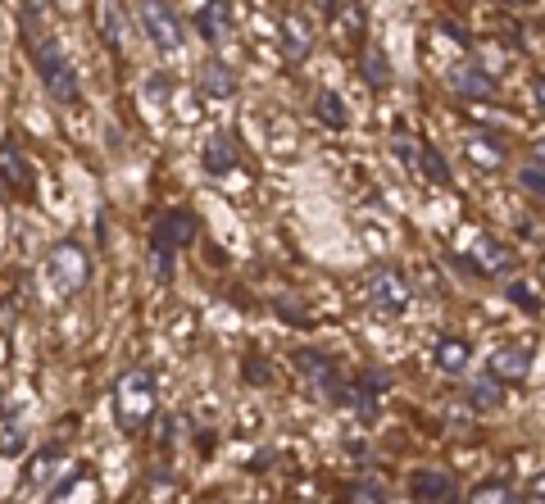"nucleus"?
<instances>
[{"instance_id":"f257e3e1","label":"nucleus","mask_w":545,"mask_h":504,"mask_svg":"<svg viewBox=\"0 0 545 504\" xmlns=\"http://www.w3.org/2000/svg\"><path fill=\"white\" fill-rule=\"evenodd\" d=\"M23 41H28L32 64H37V73H41V87L60 100V105H78V96H82L78 73H73V64L64 60L60 41L50 37V32H32V37H23Z\"/></svg>"},{"instance_id":"f03ea898","label":"nucleus","mask_w":545,"mask_h":504,"mask_svg":"<svg viewBox=\"0 0 545 504\" xmlns=\"http://www.w3.org/2000/svg\"><path fill=\"white\" fill-rule=\"evenodd\" d=\"M91 277V255L78 246V241H60V246L46 255V264H41V282H46L50 296L60 300H73L82 287H87Z\"/></svg>"},{"instance_id":"7ed1b4c3","label":"nucleus","mask_w":545,"mask_h":504,"mask_svg":"<svg viewBox=\"0 0 545 504\" xmlns=\"http://www.w3.org/2000/svg\"><path fill=\"white\" fill-rule=\"evenodd\" d=\"M155 373L150 368H128V373L114 382V418H119V427H128V432H137V427L150 423V414H155Z\"/></svg>"},{"instance_id":"20e7f679","label":"nucleus","mask_w":545,"mask_h":504,"mask_svg":"<svg viewBox=\"0 0 545 504\" xmlns=\"http://www.w3.org/2000/svg\"><path fill=\"white\" fill-rule=\"evenodd\" d=\"M196 214L191 209H164L150 228V255H155V277H173V255L196 241Z\"/></svg>"},{"instance_id":"39448f33","label":"nucleus","mask_w":545,"mask_h":504,"mask_svg":"<svg viewBox=\"0 0 545 504\" xmlns=\"http://www.w3.org/2000/svg\"><path fill=\"white\" fill-rule=\"evenodd\" d=\"M137 19H141V28H146V37L155 41L159 50H182V23H178V14H173V5L169 0H137Z\"/></svg>"},{"instance_id":"423d86ee","label":"nucleus","mask_w":545,"mask_h":504,"mask_svg":"<svg viewBox=\"0 0 545 504\" xmlns=\"http://www.w3.org/2000/svg\"><path fill=\"white\" fill-rule=\"evenodd\" d=\"M409 300H414V291H409V277L400 273V268H382V273H373V282H368V305L377 309V314H405Z\"/></svg>"},{"instance_id":"0eeeda50","label":"nucleus","mask_w":545,"mask_h":504,"mask_svg":"<svg viewBox=\"0 0 545 504\" xmlns=\"http://www.w3.org/2000/svg\"><path fill=\"white\" fill-rule=\"evenodd\" d=\"M491 377H500V382H523L527 373H532V341H505V346L491 350Z\"/></svg>"},{"instance_id":"6e6552de","label":"nucleus","mask_w":545,"mask_h":504,"mask_svg":"<svg viewBox=\"0 0 545 504\" xmlns=\"http://www.w3.org/2000/svg\"><path fill=\"white\" fill-rule=\"evenodd\" d=\"M196 28H200V37H205L209 46H223V41L232 37V28H237V14H232L228 0H200Z\"/></svg>"},{"instance_id":"1a4fd4ad","label":"nucleus","mask_w":545,"mask_h":504,"mask_svg":"<svg viewBox=\"0 0 545 504\" xmlns=\"http://www.w3.org/2000/svg\"><path fill=\"white\" fill-rule=\"evenodd\" d=\"M0 178H5V187H14L23 200H32V182H37V173H32L28 155L19 150V141H0Z\"/></svg>"},{"instance_id":"9d476101","label":"nucleus","mask_w":545,"mask_h":504,"mask_svg":"<svg viewBox=\"0 0 545 504\" xmlns=\"http://www.w3.org/2000/svg\"><path fill=\"white\" fill-rule=\"evenodd\" d=\"M446 87L455 91V96H468V100L496 96V78H491L486 69H477V64H455V69L446 73Z\"/></svg>"},{"instance_id":"9b49d317","label":"nucleus","mask_w":545,"mask_h":504,"mask_svg":"<svg viewBox=\"0 0 545 504\" xmlns=\"http://www.w3.org/2000/svg\"><path fill=\"white\" fill-rule=\"evenodd\" d=\"M409 495L423 504H446L450 495H455V482H450V473H441V468H423V473L409 477Z\"/></svg>"},{"instance_id":"f8f14e48","label":"nucleus","mask_w":545,"mask_h":504,"mask_svg":"<svg viewBox=\"0 0 545 504\" xmlns=\"http://www.w3.org/2000/svg\"><path fill=\"white\" fill-rule=\"evenodd\" d=\"M309 50H314L309 23L300 19V14H287V19H282V55H287L291 64H300V60H309Z\"/></svg>"},{"instance_id":"ddd939ff","label":"nucleus","mask_w":545,"mask_h":504,"mask_svg":"<svg viewBox=\"0 0 545 504\" xmlns=\"http://www.w3.org/2000/svg\"><path fill=\"white\" fill-rule=\"evenodd\" d=\"M468 364H473V346H468L464 336H441V341H436V368L446 377L468 373Z\"/></svg>"},{"instance_id":"4468645a","label":"nucleus","mask_w":545,"mask_h":504,"mask_svg":"<svg viewBox=\"0 0 545 504\" xmlns=\"http://www.w3.org/2000/svg\"><path fill=\"white\" fill-rule=\"evenodd\" d=\"M196 87L205 91V96H214V100H228V96H237V73H232L223 60H209L205 69H200Z\"/></svg>"},{"instance_id":"2eb2a0df","label":"nucleus","mask_w":545,"mask_h":504,"mask_svg":"<svg viewBox=\"0 0 545 504\" xmlns=\"http://www.w3.org/2000/svg\"><path fill=\"white\" fill-rule=\"evenodd\" d=\"M296 368H300L305 377H314V382L323 386L327 396H332V391H337V382H341L337 368H332V359L318 355V350H296Z\"/></svg>"},{"instance_id":"dca6fc26","label":"nucleus","mask_w":545,"mask_h":504,"mask_svg":"<svg viewBox=\"0 0 545 504\" xmlns=\"http://www.w3.org/2000/svg\"><path fill=\"white\" fill-rule=\"evenodd\" d=\"M464 155L473 159L477 168H491V173H496V168L505 164V146H500L496 137H486V132H477V137L464 141Z\"/></svg>"},{"instance_id":"f3484780","label":"nucleus","mask_w":545,"mask_h":504,"mask_svg":"<svg viewBox=\"0 0 545 504\" xmlns=\"http://www.w3.org/2000/svg\"><path fill=\"white\" fill-rule=\"evenodd\" d=\"M200 164H205V173H228V168H237V141L214 137L205 150H200Z\"/></svg>"},{"instance_id":"a211bd4d","label":"nucleus","mask_w":545,"mask_h":504,"mask_svg":"<svg viewBox=\"0 0 545 504\" xmlns=\"http://www.w3.org/2000/svg\"><path fill=\"white\" fill-rule=\"evenodd\" d=\"M359 69H364L368 87H387V82H391V64H387V55H382L377 46H364V55H359Z\"/></svg>"},{"instance_id":"6ab92c4d","label":"nucleus","mask_w":545,"mask_h":504,"mask_svg":"<svg viewBox=\"0 0 545 504\" xmlns=\"http://www.w3.org/2000/svg\"><path fill=\"white\" fill-rule=\"evenodd\" d=\"M337 28H341V41H355V46H364V5H359V0H346V5H341Z\"/></svg>"},{"instance_id":"aec40b11","label":"nucleus","mask_w":545,"mask_h":504,"mask_svg":"<svg viewBox=\"0 0 545 504\" xmlns=\"http://www.w3.org/2000/svg\"><path fill=\"white\" fill-rule=\"evenodd\" d=\"M477 268H482V273H509V268H514V255H509L500 241H482V246H477Z\"/></svg>"},{"instance_id":"412c9836","label":"nucleus","mask_w":545,"mask_h":504,"mask_svg":"<svg viewBox=\"0 0 545 504\" xmlns=\"http://www.w3.org/2000/svg\"><path fill=\"white\" fill-rule=\"evenodd\" d=\"M468 400H473L477 409H496L500 400H505V386H500V377L486 373V377H477V382L468 386Z\"/></svg>"},{"instance_id":"4be33fe9","label":"nucleus","mask_w":545,"mask_h":504,"mask_svg":"<svg viewBox=\"0 0 545 504\" xmlns=\"http://www.w3.org/2000/svg\"><path fill=\"white\" fill-rule=\"evenodd\" d=\"M23 450H28V432H23V423L19 418H0V455L14 459V455H23Z\"/></svg>"},{"instance_id":"5701e85b","label":"nucleus","mask_w":545,"mask_h":504,"mask_svg":"<svg viewBox=\"0 0 545 504\" xmlns=\"http://www.w3.org/2000/svg\"><path fill=\"white\" fill-rule=\"evenodd\" d=\"M318 119H323L327 128H346L350 123V114H346V105H341L337 91H318Z\"/></svg>"},{"instance_id":"b1692460","label":"nucleus","mask_w":545,"mask_h":504,"mask_svg":"<svg viewBox=\"0 0 545 504\" xmlns=\"http://www.w3.org/2000/svg\"><path fill=\"white\" fill-rule=\"evenodd\" d=\"M468 504H527V500H518V495L509 491L505 482H486V486H477Z\"/></svg>"},{"instance_id":"393cba45","label":"nucleus","mask_w":545,"mask_h":504,"mask_svg":"<svg viewBox=\"0 0 545 504\" xmlns=\"http://www.w3.org/2000/svg\"><path fill=\"white\" fill-rule=\"evenodd\" d=\"M418 173H427L436 187H446L450 182V168H446V159L436 155V146H423V164H418Z\"/></svg>"},{"instance_id":"a878e982","label":"nucleus","mask_w":545,"mask_h":504,"mask_svg":"<svg viewBox=\"0 0 545 504\" xmlns=\"http://www.w3.org/2000/svg\"><path fill=\"white\" fill-rule=\"evenodd\" d=\"M346 504H387V491L377 482H355L346 491Z\"/></svg>"},{"instance_id":"bb28decb","label":"nucleus","mask_w":545,"mask_h":504,"mask_svg":"<svg viewBox=\"0 0 545 504\" xmlns=\"http://www.w3.org/2000/svg\"><path fill=\"white\" fill-rule=\"evenodd\" d=\"M518 187H523V191H532L536 200H545V168L523 164V168H518Z\"/></svg>"},{"instance_id":"cd10ccee","label":"nucleus","mask_w":545,"mask_h":504,"mask_svg":"<svg viewBox=\"0 0 545 504\" xmlns=\"http://www.w3.org/2000/svg\"><path fill=\"white\" fill-rule=\"evenodd\" d=\"M509 300H514L518 309H527V314H536V305H541V300H536V291L527 287V282H509Z\"/></svg>"},{"instance_id":"c85d7f7f","label":"nucleus","mask_w":545,"mask_h":504,"mask_svg":"<svg viewBox=\"0 0 545 504\" xmlns=\"http://www.w3.org/2000/svg\"><path fill=\"white\" fill-rule=\"evenodd\" d=\"M55 459H60V450H55V445H50L46 455H41L37 464L28 468V482H46V477H50V464H55Z\"/></svg>"},{"instance_id":"c756f323","label":"nucleus","mask_w":545,"mask_h":504,"mask_svg":"<svg viewBox=\"0 0 545 504\" xmlns=\"http://www.w3.org/2000/svg\"><path fill=\"white\" fill-rule=\"evenodd\" d=\"M527 504H545V473H536L527 482Z\"/></svg>"},{"instance_id":"7c9ffc66","label":"nucleus","mask_w":545,"mask_h":504,"mask_svg":"<svg viewBox=\"0 0 545 504\" xmlns=\"http://www.w3.org/2000/svg\"><path fill=\"white\" fill-rule=\"evenodd\" d=\"M527 164L545 168V141H536V146H532V155H527Z\"/></svg>"},{"instance_id":"2f4dec72","label":"nucleus","mask_w":545,"mask_h":504,"mask_svg":"<svg viewBox=\"0 0 545 504\" xmlns=\"http://www.w3.org/2000/svg\"><path fill=\"white\" fill-rule=\"evenodd\" d=\"M532 96H536V109L545 114V78H536V82H532Z\"/></svg>"},{"instance_id":"473e14b6","label":"nucleus","mask_w":545,"mask_h":504,"mask_svg":"<svg viewBox=\"0 0 545 504\" xmlns=\"http://www.w3.org/2000/svg\"><path fill=\"white\" fill-rule=\"evenodd\" d=\"M150 96H169V78H150Z\"/></svg>"},{"instance_id":"72a5a7b5","label":"nucleus","mask_w":545,"mask_h":504,"mask_svg":"<svg viewBox=\"0 0 545 504\" xmlns=\"http://www.w3.org/2000/svg\"><path fill=\"white\" fill-rule=\"evenodd\" d=\"M505 5H532V0H505Z\"/></svg>"},{"instance_id":"f704fd0d","label":"nucleus","mask_w":545,"mask_h":504,"mask_svg":"<svg viewBox=\"0 0 545 504\" xmlns=\"http://www.w3.org/2000/svg\"><path fill=\"white\" fill-rule=\"evenodd\" d=\"M0 200H5V178H0Z\"/></svg>"},{"instance_id":"c9c22d12","label":"nucleus","mask_w":545,"mask_h":504,"mask_svg":"<svg viewBox=\"0 0 545 504\" xmlns=\"http://www.w3.org/2000/svg\"><path fill=\"white\" fill-rule=\"evenodd\" d=\"M541 273H545V264H541Z\"/></svg>"}]
</instances>
